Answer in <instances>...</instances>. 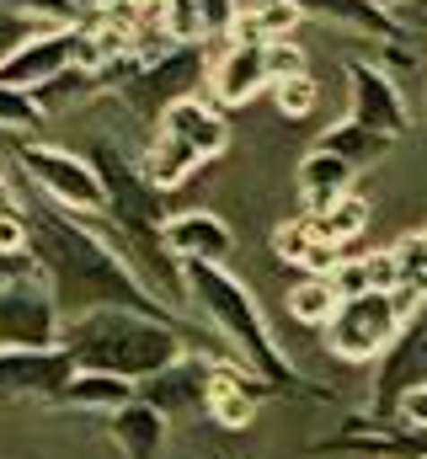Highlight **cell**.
Masks as SVG:
<instances>
[{"instance_id": "6da1fadb", "label": "cell", "mask_w": 427, "mask_h": 459, "mask_svg": "<svg viewBox=\"0 0 427 459\" xmlns=\"http://www.w3.org/2000/svg\"><path fill=\"white\" fill-rule=\"evenodd\" d=\"M27 220H32V262L48 278L65 321L92 316V310H144V316H161V321H182L161 299V289L128 262V251L102 240L86 225V214H70V209L32 193Z\"/></svg>"}, {"instance_id": "7a4b0ae2", "label": "cell", "mask_w": 427, "mask_h": 459, "mask_svg": "<svg viewBox=\"0 0 427 459\" xmlns=\"http://www.w3.org/2000/svg\"><path fill=\"white\" fill-rule=\"evenodd\" d=\"M59 347L81 368L144 385V379H155L161 368H171L187 352H214V337L187 326V321H161V316H144V310H92V316L65 321Z\"/></svg>"}, {"instance_id": "3957f363", "label": "cell", "mask_w": 427, "mask_h": 459, "mask_svg": "<svg viewBox=\"0 0 427 459\" xmlns=\"http://www.w3.org/2000/svg\"><path fill=\"white\" fill-rule=\"evenodd\" d=\"M182 294H187V305L209 321L214 332L235 347V363H240L251 379H262L273 395L310 390L316 401H331L320 385H310V379L289 363V352L278 347L267 316H262V305H257V294H251L224 262H182Z\"/></svg>"}, {"instance_id": "277c9868", "label": "cell", "mask_w": 427, "mask_h": 459, "mask_svg": "<svg viewBox=\"0 0 427 459\" xmlns=\"http://www.w3.org/2000/svg\"><path fill=\"white\" fill-rule=\"evenodd\" d=\"M92 160H97V171H102V182H107V220L123 230L128 262H134L144 278H155V289H166V294L177 289V294H182V267H177L171 251H166V225H171L166 198H171V193H161V187L139 171V160L118 155L112 144H97Z\"/></svg>"}, {"instance_id": "5b68a950", "label": "cell", "mask_w": 427, "mask_h": 459, "mask_svg": "<svg viewBox=\"0 0 427 459\" xmlns=\"http://www.w3.org/2000/svg\"><path fill=\"white\" fill-rule=\"evenodd\" d=\"M209 54L204 48H182V43H166L155 54H134L112 81H118V97L123 108L139 117H161L171 113L182 97H198L209 86Z\"/></svg>"}, {"instance_id": "8992f818", "label": "cell", "mask_w": 427, "mask_h": 459, "mask_svg": "<svg viewBox=\"0 0 427 459\" xmlns=\"http://www.w3.org/2000/svg\"><path fill=\"white\" fill-rule=\"evenodd\" d=\"M417 294L412 289H401V294H385V289H369V294H353V299H342V310L331 316V326L320 332L326 337V352L331 358H342V363H379L390 342L406 332V321H412V305Z\"/></svg>"}, {"instance_id": "52a82bcc", "label": "cell", "mask_w": 427, "mask_h": 459, "mask_svg": "<svg viewBox=\"0 0 427 459\" xmlns=\"http://www.w3.org/2000/svg\"><path fill=\"white\" fill-rule=\"evenodd\" d=\"M11 160L27 177V187L70 214H107V182L92 155L38 144V139H11Z\"/></svg>"}, {"instance_id": "ba28073f", "label": "cell", "mask_w": 427, "mask_h": 459, "mask_svg": "<svg viewBox=\"0 0 427 459\" xmlns=\"http://www.w3.org/2000/svg\"><path fill=\"white\" fill-rule=\"evenodd\" d=\"M65 337V310L48 289L43 273H22L5 283L0 294V352H22V347H59Z\"/></svg>"}, {"instance_id": "9c48e42d", "label": "cell", "mask_w": 427, "mask_h": 459, "mask_svg": "<svg viewBox=\"0 0 427 459\" xmlns=\"http://www.w3.org/2000/svg\"><path fill=\"white\" fill-rule=\"evenodd\" d=\"M219 368H224V358H214V352H187V358H177L171 368H161L155 379H144L139 385V401H150L161 417H209V395L214 385H219Z\"/></svg>"}, {"instance_id": "30bf717a", "label": "cell", "mask_w": 427, "mask_h": 459, "mask_svg": "<svg viewBox=\"0 0 427 459\" xmlns=\"http://www.w3.org/2000/svg\"><path fill=\"white\" fill-rule=\"evenodd\" d=\"M75 358L65 347H22V352H0V401H43L59 406L70 379H75Z\"/></svg>"}, {"instance_id": "8fae6325", "label": "cell", "mask_w": 427, "mask_h": 459, "mask_svg": "<svg viewBox=\"0 0 427 459\" xmlns=\"http://www.w3.org/2000/svg\"><path fill=\"white\" fill-rule=\"evenodd\" d=\"M427 385V310L417 305L412 310V321H406V332L390 342V352L379 358V374H374V406H369V417H379V422H396V406H401V395H412V390H423Z\"/></svg>"}, {"instance_id": "7c38bea8", "label": "cell", "mask_w": 427, "mask_h": 459, "mask_svg": "<svg viewBox=\"0 0 427 459\" xmlns=\"http://www.w3.org/2000/svg\"><path fill=\"white\" fill-rule=\"evenodd\" d=\"M347 102H353V123L374 128V134H390L401 139L412 128V113H406V97L396 86V75L374 59H347Z\"/></svg>"}, {"instance_id": "4fadbf2b", "label": "cell", "mask_w": 427, "mask_h": 459, "mask_svg": "<svg viewBox=\"0 0 427 459\" xmlns=\"http://www.w3.org/2000/svg\"><path fill=\"white\" fill-rule=\"evenodd\" d=\"M75 48H81V27H43L27 48H16L0 65V86H22V91H43L59 75L75 70Z\"/></svg>"}, {"instance_id": "5bb4252c", "label": "cell", "mask_w": 427, "mask_h": 459, "mask_svg": "<svg viewBox=\"0 0 427 459\" xmlns=\"http://www.w3.org/2000/svg\"><path fill=\"white\" fill-rule=\"evenodd\" d=\"M161 5V32L166 43L182 48H209L214 38H235L240 22V0H155Z\"/></svg>"}, {"instance_id": "9a60e30c", "label": "cell", "mask_w": 427, "mask_h": 459, "mask_svg": "<svg viewBox=\"0 0 427 459\" xmlns=\"http://www.w3.org/2000/svg\"><path fill=\"white\" fill-rule=\"evenodd\" d=\"M257 91H273L267 43H230L209 70V97L230 113V108H246Z\"/></svg>"}, {"instance_id": "2e32d148", "label": "cell", "mask_w": 427, "mask_h": 459, "mask_svg": "<svg viewBox=\"0 0 427 459\" xmlns=\"http://www.w3.org/2000/svg\"><path fill=\"white\" fill-rule=\"evenodd\" d=\"M166 251L171 262H224L235 251V230L230 220H219L214 209H187V214H171L166 225Z\"/></svg>"}, {"instance_id": "e0dca14e", "label": "cell", "mask_w": 427, "mask_h": 459, "mask_svg": "<svg viewBox=\"0 0 427 459\" xmlns=\"http://www.w3.org/2000/svg\"><path fill=\"white\" fill-rule=\"evenodd\" d=\"M161 128L182 134L204 160H219V155L230 150V117H224V108H219L214 97H182L171 113L161 117Z\"/></svg>"}, {"instance_id": "ac0fdd59", "label": "cell", "mask_w": 427, "mask_h": 459, "mask_svg": "<svg viewBox=\"0 0 427 459\" xmlns=\"http://www.w3.org/2000/svg\"><path fill=\"white\" fill-rule=\"evenodd\" d=\"M107 433L123 459H161L166 438H171V417H161L150 401H128L123 411L107 417Z\"/></svg>"}, {"instance_id": "d6986e66", "label": "cell", "mask_w": 427, "mask_h": 459, "mask_svg": "<svg viewBox=\"0 0 427 459\" xmlns=\"http://www.w3.org/2000/svg\"><path fill=\"white\" fill-rule=\"evenodd\" d=\"M273 256L289 262V267H300V273H316V278H331L342 267V251L320 235L310 214L305 220H283V225L273 230Z\"/></svg>"}, {"instance_id": "ffe728a7", "label": "cell", "mask_w": 427, "mask_h": 459, "mask_svg": "<svg viewBox=\"0 0 427 459\" xmlns=\"http://www.w3.org/2000/svg\"><path fill=\"white\" fill-rule=\"evenodd\" d=\"M300 16H316V22H331L342 32H358V38H379V43H401V27L385 5L374 0H294Z\"/></svg>"}, {"instance_id": "44dd1931", "label": "cell", "mask_w": 427, "mask_h": 459, "mask_svg": "<svg viewBox=\"0 0 427 459\" xmlns=\"http://www.w3.org/2000/svg\"><path fill=\"white\" fill-rule=\"evenodd\" d=\"M353 166L347 160H336V155H326V150H310L305 160H300V171H294V187H300V204H305V214H326L331 204H342L347 193H353Z\"/></svg>"}, {"instance_id": "7402d4cb", "label": "cell", "mask_w": 427, "mask_h": 459, "mask_svg": "<svg viewBox=\"0 0 427 459\" xmlns=\"http://www.w3.org/2000/svg\"><path fill=\"white\" fill-rule=\"evenodd\" d=\"M198 166H209L182 134H171V128H155V139L144 144V155H139V171L161 187V193H177V187H187V177L198 171Z\"/></svg>"}, {"instance_id": "603a6c76", "label": "cell", "mask_w": 427, "mask_h": 459, "mask_svg": "<svg viewBox=\"0 0 427 459\" xmlns=\"http://www.w3.org/2000/svg\"><path fill=\"white\" fill-rule=\"evenodd\" d=\"M128 401H139V385H128V379H118V374H97V368H75V379H70V390H65V411H123Z\"/></svg>"}, {"instance_id": "cb8c5ba5", "label": "cell", "mask_w": 427, "mask_h": 459, "mask_svg": "<svg viewBox=\"0 0 427 459\" xmlns=\"http://www.w3.org/2000/svg\"><path fill=\"white\" fill-rule=\"evenodd\" d=\"M390 134H374V128H363V123H353V117H342V123H331L326 134H316V150L326 155H336V160H347L353 171H363V166H379L385 155H390Z\"/></svg>"}, {"instance_id": "d4e9b609", "label": "cell", "mask_w": 427, "mask_h": 459, "mask_svg": "<svg viewBox=\"0 0 427 459\" xmlns=\"http://www.w3.org/2000/svg\"><path fill=\"white\" fill-rule=\"evenodd\" d=\"M289 316L300 321V326H316V332H326L331 326V316L342 310V294H336V283L331 278H316V273H300V283L289 289Z\"/></svg>"}, {"instance_id": "484cf974", "label": "cell", "mask_w": 427, "mask_h": 459, "mask_svg": "<svg viewBox=\"0 0 427 459\" xmlns=\"http://www.w3.org/2000/svg\"><path fill=\"white\" fill-rule=\"evenodd\" d=\"M316 230L336 246V251H347V246H358L363 240V230H369V198H358V193H347L342 204H331L326 214H310Z\"/></svg>"}, {"instance_id": "4316f807", "label": "cell", "mask_w": 427, "mask_h": 459, "mask_svg": "<svg viewBox=\"0 0 427 459\" xmlns=\"http://www.w3.org/2000/svg\"><path fill=\"white\" fill-rule=\"evenodd\" d=\"M43 123H48V108L38 102V91L0 86V134H11V139H32V134H43Z\"/></svg>"}, {"instance_id": "83f0119b", "label": "cell", "mask_w": 427, "mask_h": 459, "mask_svg": "<svg viewBox=\"0 0 427 459\" xmlns=\"http://www.w3.org/2000/svg\"><path fill=\"white\" fill-rule=\"evenodd\" d=\"M396 262H401V278H406V289L417 294V299H427V225L417 230H406L396 246Z\"/></svg>"}, {"instance_id": "f1b7e54d", "label": "cell", "mask_w": 427, "mask_h": 459, "mask_svg": "<svg viewBox=\"0 0 427 459\" xmlns=\"http://www.w3.org/2000/svg\"><path fill=\"white\" fill-rule=\"evenodd\" d=\"M273 102H278V113L294 117V123H305V117L320 108V86L310 75H294V81H278L273 86Z\"/></svg>"}, {"instance_id": "f546056e", "label": "cell", "mask_w": 427, "mask_h": 459, "mask_svg": "<svg viewBox=\"0 0 427 459\" xmlns=\"http://www.w3.org/2000/svg\"><path fill=\"white\" fill-rule=\"evenodd\" d=\"M43 27H54V22H43V16H27V11H0V65L16 54V48H27Z\"/></svg>"}, {"instance_id": "4dcf8cb0", "label": "cell", "mask_w": 427, "mask_h": 459, "mask_svg": "<svg viewBox=\"0 0 427 459\" xmlns=\"http://www.w3.org/2000/svg\"><path fill=\"white\" fill-rule=\"evenodd\" d=\"M267 70H273V86H278V81H294V75H310V70H305V48H300L294 38L267 43Z\"/></svg>"}, {"instance_id": "1f68e13d", "label": "cell", "mask_w": 427, "mask_h": 459, "mask_svg": "<svg viewBox=\"0 0 427 459\" xmlns=\"http://www.w3.org/2000/svg\"><path fill=\"white\" fill-rule=\"evenodd\" d=\"M331 283H336V294H342V299H353V294H369V289H374L369 256H342V267L331 273Z\"/></svg>"}, {"instance_id": "d6a6232c", "label": "cell", "mask_w": 427, "mask_h": 459, "mask_svg": "<svg viewBox=\"0 0 427 459\" xmlns=\"http://www.w3.org/2000/svg\"><path fill=\"white\" fill-rule=\"evenodd\" d=\"M396 422H401V428H412V433H427V385H423V390H412V395H401Z\"/></svg>"}, {"instance_id": "836d02e7", "label": "cell", "mask_w": 427, "mask_h": 459, "mask_svg": "<svg viewBox=\"0 0 427 459\" xmlns=\"http://www.w3.org/2000/svg\"><path fill=\"white\" fill-rule=\"evenodd\" d=\"M118 5H128V0H70V11H75V22L86 27V22H97V16H112Z\"/></svg>"}, {"instance_id": "e575fe53", "label": "cell", "mask_w": 427, "mask_h": 459, "mask_svg": "<svg viewBox=\"0 0 427 459\" xmlns=\"http://www.w3.org/2000/svg\"><path fill=\"white\" fill-rule=\"evenodd\" d=\"M5 204H16V193H11V177L0 171V209H5Z\"/></svg>"}, {"instance_id": "d590c367", "label": "cell", "mask_w": 427, "mask_h": 459, "mask_svg": "<svg viewBox=\"0 0 427 459\" xmlns=\"http://www.w3.org/2000/svg\"><path fill=\"white\" fill-rule=\"evenodd\" d=\"M246 5H294V0H246Z\"/></svg>"}, {"instance_id": "8d00e7d4", "label": "cell", "mask_w": 427, "mask_h": 459, "mask_svg": "<svg viewBox=\"0 0 427 459\" xmlns=\"http://www.w3.org/2000/svg\"><path fill=\"white\" fill-rule=\"evenodd\" d=\"M5 283H11V273H5V267H0V294H5Z\"/></svg>"}, {"instance_id": "74e56055", "label": "cell", "mask_w": 427, "mask_h": 459, "mask_svg": "<svg viewBox=\"0 0 427 459\" xmlns=\"http://www.w3.org/2000/svg\"><path fill=\"white\" fill-rule=\"evenodd\" d=\"M374 5H385V11H390V5H401V0H374Z\"/></svg>"}]
</instances>
